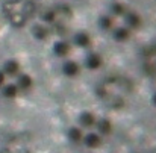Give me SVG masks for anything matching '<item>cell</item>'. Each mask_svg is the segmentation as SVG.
<instances>
[{"label": "cell", "instance_id": "cell-1", "mask_svg": "<svg viewBox=\"0 0 156 153\" xmlns=\"http://www.w3.org/2000/svg\"><path fill=\"white\" fill-rule=\"evenodd\" d=\"M132 91V84L126 77H108L97 87V96L112 108H121L124 96Z\"/></svg>", "mask_w": 156, "mask_h": 153}, {"label": "cell", "instance_id": "cell-2", "mask_svg": "<svg viewBox=\"0 0 156 153\" xmlns=\"http://www.w3.org/2000/svg\"><path fill=\"white\" fill-rule=\"evenodd\" d=\"M5 14L9 23L15 27H23L35 14V3L32 0H8L5 3Z\"/></svg>", "mask_w": 156, "mask_h": 153}, {"label": "cell", "instance_id": "cell-3", "mask_svg": "<svg viewBox=\"0 0 156 153\" xmlns=\"http://www.w3.org/2000/svg\"><path fill=\"white\" fill-rule=\"evenodd\" d=\"M144 70L147 74H156V43L144 50Z\"/></svg>", "mask_w": 156, "mask_h": 153}, {"label": "cell", "instance_id": "cell-4", "mask_svg": "<svg viewBox=\"0 0 156 153\" xmlns=\"http://www.w3.org/2000/svg\"><path fill=\"white\" fill-rule=\"evenodd\" d=\"M83 143H85L87 147H90V149H96V147L100 146L102 140H100V137H99L97 133H88V135L85 137Z\"/></svg>", "mask_w": 156, "mask_h": 153}, {"label": "cell", "instance_id": "cell-5", "mask_svg": "<svg viewBox=\"0 0 156 153\" xmlns=\"http://www.w3.org/2000/svg\"><path fill=\"white\" fill-rule=\"evenodd\" d=\"M124 17H126V24L129 26V27H138L140 24H141V18H140V15L138 14H135V12H126L124 14Z\"/></svg>", "mask_w": 156, "mask_h": 153}, {"label": "cell", "instance_id": "cell-6", "mask_svg": "<svg viewBox=\"0 0 156 153\" xmlns=\"http://www.w3.org/2000/svg\"><path fill=\"white\" fill-rule=\"evenodd\" d=\"M87 65L90 67V68H99L100 65H102V58L97 55V53H91L88 58H87Z\"/></svg>", "mask_w": 156, "mask_h": 153}, {"label": "cell", "instance_id": "cell-7", "mask_svg": "<svg viewBox=\"0 0 156 153\" xmlns=\"http://www.w3.org/2000/svg\"><path fill=\"white\" fill-rule=\"evenodd\" d=\"M79 121H80L82 126H85V127H91V126L96 123V118H94V115H93L91 112H83V114L79 117Z\"/></svg>", "mask_w": 156, "mask_h": 153}, {"label": "cell", "instance_id": "cell-8", "mask_svg": "<svg viewBox=\"0 0 156 153\" xmlns=\"http://www.w3.org/2000/svg\"><path fill=\"white\" fill-rule=\"evenodd\" d=\"M74 41H76V44H77V46H80V47H87V46L91 43V38H90V35H88V34L80 32V34H77V35L74 37Z\"/></svg>", "mask_w": 156, "mask_h": 153}, {"label": "cell", "instance_id": "cell-9", "mask_svg": "<svg viewBox=\"0 0 156 153\" xmlns=\"http://www.w3.org/2000/svg\"><path fill=\"white\" fill-rule=\"evenodd\" d=\"M18 62L17 61H8L6 64H5V67H3V73H5V76L6 74H15L17 71H18Z\"/></svg>", "mask_w": 156, "mask_h": 153}, {"label": "cell", "instance_id": "cell-10", "mask_svg": "<svg viewBox=\"0 0 156 153\" xmlns=\"http://www.w3.org/2000/svg\"><path fill=\"white\" fill-rule=\"evenodd\" d=\"M32 87V79L27 76V74H21L18 77V84H17V88L20 90H29Z\"/></svg>", "mask_w": 156, "mask_h": 153}, {"label": "cell", "instance_id": "cell-11", "mask_svg": "<svg viewBox=\"0 0 156 153\" xmlns=\"http://www.w3.org/2000/svg\"><path fill=\"white\" fill-rule=\"evenodd\" d=\"M77 71H79V67H77V64L73 62V61H68V62L64 65V73H65L67 76H76Z\"/></svg>", "mask_w": 156, "mask_h": 153}, {"label": "cell", "instance_id": "cell-12", "mask_svg": "<svg viewBox=\"0 0 156 153\" xmlns=\"http://www.w3.org/2000/svg\"><path fill=\"white\" fill-rule=\"evenodd\" d=\"M2 93H3V96H5V97H8V99H12V97H15V96H17V93H18V88H17V85H14V84H9V85L3 87Z\"/></svg>", "mask_w": 156, "mask_h": 153}, {"label": "cell", "instance_id": "cell-13", "mask_svg": "<svg viewBox=\"0 0 156 153\" xmlns=\"http://www.w3.org/2000/svg\"><path fill=\"white\" fill-rule=\"evenodd\" d=\"M114 37H115V40H118V41H124V40L129 38V29H126V27H118V29L114 30Z\"/></svg>", "mask_w": 156, "mask_h": 153}, {"label": "cell", "instance_id": "cell-14", "mask_svg": "<svg viewBox=\"0 0 156 153\" xmlns=\"http://www.w3.org/2000/svg\"><path fill=\"white\" fill-rule=\"evenodd\" d=\"M68 138L71 140V141H74V143H79L83 137H82V130L79 129V127H71L70 130H68Z\"/></svg>", "mask_w": 156, "mask_h": 153}, {"label": "cell", "instance_id": "cell-15", "mask_svg": "<svg viewBox=\"0 0 156 153\" xmlns=\"http://www.w3.org/2000/svg\"><path fill=\"white\" fill-rule=\"evenodd\" d=\"M68 52H70V46L67 43H58L55 46V53L58 56H65V55H68Z\"/></svg>", "mask_w": 156, "mask_h": 153}, {"label": "cell", "instance_id": "cell-16", "mask_svg": "<svg viewBox=\"0 0 156 153\" xmlns=\"http://www.w3.org/2000/svg\"><path fill=\"white\" fill-rule=\"evenodd\" d=\"M97 127H99V130L102 132V133H111V130H112V124L108 121V120H100L99 123H97Z\"/></svg>", "mask_w": 156, "mask_h": 153}, {"label": "cell", "instance_id": "cell-17", "mask_svg": "<svg viewBox=\"0 0 156 153\" xmlns=\"http://www.w3.org/2000/svg\"><path fill=\"white\" fill-rule=\"evenodd\" d=\"M32 32H34V35H35L38 40H44V38H47V29L43 27V26H35Z\"/></svg>", "mask_w": 156, "mask_h": 153}, {"label": "cell", "instance_id": "cell-18", "mask_svg": "<svg viewBox=\"0 0 156 153\" xmlns=\"http://www.w3.org/2000/svg\"><path fill=\"white\" fill-rule=\"evenodd\" d=\"M112 11H114L117 15H124V14L127 12V9H126L121 3H115V5H114V8H112Z\"/></svg>", "mask_w": 156, "mask_h": 153}, {"label": "cell", "instance_id": "cell-19", "mask_svg": "<svg viewBox=\"0 0 156 153\" xmlns=\"http://www.w3.org/2000/svg\"><path fill=\"white\" fill-rule=\"evenodd\" d=\"M100 26H102L103 29H111V27H112V18H111V17H103V18L100 20Z\"/></svg>", "mask_w": 156, "mask_h": 153}, {"label": "cell", "instance_id": "cell-20", "mask_svg": "<svg viewBox=\"0 0 156 153\" xmlns=\"http://www.w3.org/2000/svg\"><path fill=\"white\" fill-rule=\"evenodd\" d=\"M5 77H6V76H5V73H3V71H0V87L5 84Z\"/></svg>", "mask_w": 156, "mask_h": 153}]
</instances>
